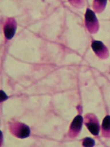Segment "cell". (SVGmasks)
Instances as JSON below:
<instances>
[{"label":"cell","mask_w":110,"mask_h":147,"mask_svg":"<svg viewBox=\"0 0 110 147\" xmlns=\"http://www.w3.org/2000/svg\"><path fill=\"white\" fill-rule=\"evenodd\" d=\"M9 128L11 133L14 137L21 139L28 138L30 135V129L29 126L19 122H10Z\"/></svg>","instance_id":"obj_1"},{"label":"cell","mask_w":110,"mask_h":147,"mask_svg":"<svg viewBox=\"0 0 110 147\" xmlns=\"http://www.w3.org/2000/svg\"><path fill=\"white\" fill-rule=\"evenodd\" d=\"M85 125L92 134L97 136L100 131V124L97 118L93 114H87L85 117Z\"/></svg>","instance_id":"obj_2"},{"label":"cell","mask_w":110,"mask_h":147,"mask_svg":"<svg viewBox=\"0 0 110 147\" xmlns=\"http://www.w3.org/2000/svg\"><path fill=\"white\" fill-rule=\"evenodd\" d=\"M83 122V118L80 115L75 117L70 125L68 135L71 138L77 137L81 130Z\"/></svg>","instance_id":"obj_3"},{"label":"cell","mask_w":110,"mask_h":147,"mask_svg":"<svg viewBox=\"0 0 110 147\" xmlns=\"http://www.w3.org/2000/svg\"><path fill=\"white\" fill-rule=\"evenodd\" d=\"M86 26L91 32L95 31L97 27L98 21L95 14L91 9H88L85 15Z\"/></svg>","instance_id":"obj_4"},{"label":"cell","mask_w":110,"mask_h":147,"mask_svg":"<svg viewBox=\"0 0 110 147\" xmlns=\"http://www.w3.org/2000/svg\"><path fill=\"white\" fill-rule=\"evenodd\" d=\"M16 30V24L13 19H9L6 22L4 27L5 36L7 40L12 39L15 34Z\"/></svg>","instance_id":"obj_5"},{"label":"cell","mask_w":110,"mask_h":147,"mask_svg":"<svg viewBox=\"0 0 110 147\" xmlns=\"http://www.w3.org/2000/svg\"><path fill=\"white\" fill-rule=\"evenodd\" d=\"M92 48L97 56L101 59L107 57V49L104 44L100 41H93L91 45Z\"/></svg>","instance_id":"obj_6"},{"label":"cell","mask_w":110,"mask_h":147,"mask_svg":"<svg viewBox=\"0 0 110 147\" xmlns=\"http://www.w3.org/2000/svg\"><path fill=\"white\" fill-rule=\"evenodd\" d=\"M102 134L105 138L110 137V116H105L102 124Z\"/></svg>","instance_id":"obj_7"},{"label":"cell","mask_w":110,"mask_h":147,"mask_svg":"<svg viewBox=\"0 0 110 147\" xmlns=\"http://www.w3.org/2000/svg\"><path fill=\"white\" fill-rule=\"evenodd\" d=\"M107 1V0H95L94 8L96 11H100L105 6Z\"/></svg>","instance_id":"obj_8"},{"label":"cell","mask_w":110,"mask_h":147,"mask_svg":"<svg viewBox=\"0 0 110 147\" xmlns=\"http://www.w3.org/2000/svg\"><path fill=\"white\" fill-rule=\"evenodd\" d=\"M82 144L85 147H93L95 145V141L91 138H86L83 140Z\"/></svg>","instance_id":"obj_9"},{"label":"cell","mask_w":110,"mask_h":147,"mask_svg":"<svg viewBox=\"0 0 110 147\" xmlns=\"http://www.w3.org/2000/svg\"><path fill=\"white\" fill-rule=\"evenodd\" d=\"M73 4H78L81 1V0H69Z\"/></svg>","instance_id":"obj_10"}]
</instances>
